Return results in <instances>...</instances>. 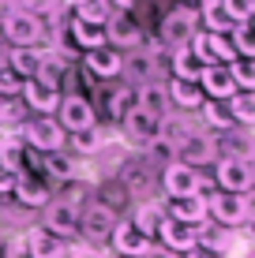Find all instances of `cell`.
<instances>
[{"label":"cell","mask_w":255,"mask_h":258,"mask_svg":"<svg viewBox=\"0 0 255 258\" xmlns=\"http://www.w3.org/2000/svg\"><path fill=\"white\" fill-rule=\"evenodd\" d=\"M135 109L150 112L154 120H165L169 116V86L162 79H150V83L135 86Z\"/></svg>","instance_id":"20"},{"label":"cell","mask_w":255,"mask_h":258,"mask_svg":"<svg viewBox=\"0 0 255 258\" xmlns=\"http://www.w3.org/2000/svg\"><path fill=\"white\" fill-rule=\"evenodd\" d=\"M41 56H45V49H41V45H15V49H8V56H4V60H8V68H12L15 75H19L23 83H26V79L38 75Z\"/></svg>","instance_id":"23"},{"label":"cell","mask_w":255,"mask_h":258,"mask_svg":"<svg viewBox=\"0 0 255 258\" xmlns=\"http://www.w3.org/2000/svg\"><path fill=\"white\" fill-rule=\"evenodd\" d=\"M169 105H177V109H199V105L207 101L203 90H199V83H188V79H169Z\"/></svg>","instance_id":"30"},{"label":"cell","mask_w":255,"mask_h":258,"mask_svg":"<svg viewBox=\"0 0 255 258\" xmlns=\"http://www.w3.org/2000/svg\"><path fill=\"white\" fill-rule=\"evenodd\" d=\"M188 135H191V123H188V120H180V116H165L162 123H158V139L169 142L173 150H177Z\"/></svg>","instance_id":"39"},{"label":"cell","mask_w":255,"mask_h":258,"mask_svg":"<svg viewBox=\"0 0 255 258\" xmlns=\"http://www.w3.org/2000/svg\"><path fill=\"white\" fill-rule=\"evenodd\" d=\"M177 161H180V165H191V168L214 165V161H218L214 135H210V131H191V135L177 146Z\"/></svg>","instance_id":"13"},{"label":"cell","mask_w":255,"mask_h":258,"mask_svg":"<svg viewBox=\"0 0 255 258\" xmlns=\"http://www.w3.org/2000/svg\"><path fill=\"white\" fill-rule=\"evenodd\" d=\"M158 123H162V120H154L150 112L131 109L128 116L120 120V135H124V142H128L131 150H146V146L158 139Z\"/></svg>","instance_id":"12"},{"label":"cell","mask_w":255,"mask_h":258,"mask_svg":"<svg viewBox=\"0 0 255 258\" xmlns=\"http://www.w3.org/2000/svg\"><path fill=\"white\" fill-rule=\"evenodd\" d=\"M12 195L23 202V206L41 210V206L49 202V183L38 180V176H19V180H15V187H12Z\"/></svg>","instance_id":"26"},{"label":"cell","mask_w":255,"mask_h":258,"mask_svg":"<svg viewBox=\"0 0 255 258\" xmlns=\"http://www.w3.org/2000/svg\"><path fill=\"white\" fill-rule=\"evenodd\" d=\"M131 225L139 228L146 239H154L158 236V228H162V221H165V206L162 202H154V199H146V202H135V210H131Z\"/></svg>","instance_id":"24"},{"label":"cell","mask_w":255,"mask_h":258,"mask_svg":"<svg viewBox=\"0 0 255 258\" xmlns=\"http://www.w3.org/2000/svg\"><path fill=\"white\" fill-rule=\"evenodd\" d=\"M4 38L15 45H41V38H45V23H41L38 12H30V8H12V12L4 15Z\"/></svg>","instance_id":"3"},{"label":"cell","mask_w":255,"mask_h":258,"mask_svg":"<svg viewBox=\"0 0 255 258\" xmlns=\"http://www.w3.org/2000/svg\"><path fill=\"white\" fill-rule=\"evenodd\" d=\"M15 180H19V176H15L4 161H0V195H4V191H12V187H15Z\"/></svg>","instance_id":"45"},{"label":"cell","mask_w":255,"mask_h":258,"mask_svg":"<svg viewBox=\"0 0 255 258\" xmlns=\"http://www.w3.org/2000/svg\"><path fill=\"white\" fill-rule=\"evenodd\" d=\"M184 258H225V254H218V251H207V247H191Z\"/></svg>","instance_id":"47"},{"label":"cell","mask_w":255,"mask_h":258,"mask_svg":"<svg viewBox=\"0 0 255 258\" xmlns=\"http://www.w3.org/2000/svg\"><path fill=\"white\" fill-rule=\"evenodd\" d=\"M214 150L218 157H233V161H255V139L244 127H225L214 135Z\"/></svg>","instance_id":"14"},{"label":"cell","mask_w":255,"mask_h":258,"mask_svg":"<svg viewBox=\"0 0 255 258\" xmlns=\"http://www.w3.org/2000/svg\"><path fill=\"white\" fill-rule=\"evenodd\" d=\"M109 15H113L109 0H75V15H72V19H79V23H94V26H105V23H109Z\"/></svg>","instance_id":"34"},{"label":"cell","mask_w":255,"mask_h":258,"mask_svg":"<svg viewBox=\"0 0 255 258\" xmlns=\"http://www.w3.org/2000/svg\"><path fill=\"white\" fill-rule=\"evenodd\" d=\"M41 228L49 236H57L60 243H72L79 236V206H72L64 199H49L41 206Z\"/></svg>","instance_id":"4"},{"label":"cell","mask_w":255,"mask_h":258,"mask_svg":"<svg viewBox=\"0 0 255 258\" xmlns=\"http://www.w3.org/2000/svg\"><path fill=\"white\" fill-rule=\"evenodd\" d=\"M207 221H214L222 228H240L244 225V195H229V191L207 195Z\"/></svg>","instance_id":"11"},{"label":"cell","mask_w":255,"mask_h":258,"mask_svg":"<svg viewBox=\"0 0 255 258\" xmlns=\"http://www.w3.org/2000/svg\"><path fill=\"white\" fill-rule=\"evenodd\" d=\"M244 225H251V228H255V187L244 195Z\"/></svg>","instance_id":"46"},{"label":"cell","mask_w":255,"mask_h":258,"mask_svg":"<svg viewBox=\"0 0 255 258\" xmlns=\"http://www.w3.org/2000/svg\"><path fill=\"white\" fill-rule=\"evenodd\" d=\"M120 75L128 79V86H143V83H150V79H158V49H131V52H124Z\"/></svg>","instance_id":"15"},{"label":"cell","mask_w":255,"mask_h":258,"mask_svg":"<svg viewBox=\"0 0 255 258\" xmlns=\"http://www.w3.org/2000/svg\"><path fill=\"white\" fill-rule=\"evenodd\" d=\"M229 75H233L236 90L255 94V60H233V64H229Z\"/></svg>","instance_id":"41"},{"label":"cell","mask_w":255,"mask_h":258,"mask_svg":"<svg viewBox=\"0 0 255 258\" xmlns=\"http://www.w3.org/2000/svg\"><path fill=\"white\" fill-rule=\"evenodd\" d=\"M120 64H124V52L101 45V49H90L83 60V68L90 71L94 79H120Z\"/></svg>","instance_id":"22"},{"label":"cell","mask_w":255,"mask_h":258,"mask_svg":"<svg viewBox=\"0 0 255 258\" xmlns=\"http://www.w3.org/2000/svg\"><path fill=\"white\" fill-rule=\"evenodd\" d=\"M229 41H233L236 60H255V26H251V23L233 26V30H229Z\"/></svg>","instance_id":"38"},{"label":"cell","mask_w":255,"mask_h":258,"mask_svg":"<svg viewBox=\"0 0 255 258\" xmlns=\"http://www.w3.org/2000/svg\"><path fill=\"white\" fill-rule=\"evenodd\" d=\"M135 109V86H117L113 94H105V116H109L113 123H120L128 116V112Z\"/></svg>","instance_id":"32"},{"label":"cell","mask_w":255,"mask_h":258,"mask_svg":"<svg viewBox=\"0 0 255 258\" xmlns=\"http://www.w3.org/2000/svg\"><path fill=\"white\" fill-rule=\"evenodd\" d=\"M105 45L117 52L143 49V26H139V19H131V12H113L109 23H105Z\"/></svg>","instance_id":"7"},{"label":"cell","mask_w":255,"mask_h":258,"mask_svg":"<svg viewBox=\"0 0 255 258\" xmlns=\"http://www.w3.org/2000/svg\"><path fill=\"white\" fill-rule=\"evenodd\" d=\"M23 94V79L8 68V60H0V97H19Z\"/></svg>","instance_id":"44"},{"label":"cell","mask_w":255,"mask_h":258,"mask_svg":"<svg viewBox=\"0 0 255 258\" xmlns=\"http://www.w3.org/2000/svg\"><path fill=\"white\" fill-rule=\"evenodd\" d=\"M64 71H68V64H64V56L60 52H45L41 56V68H38V83H45V86H53V90H60V83H64Z\"/></svg>","instance_id":"37"},{"label":"cell","mask_w":255,"mask_h":258,"mask_svg":"<svg viewBox=\"0 0 255 258\" xmlns=\"http://www.w3.org/2000/svg\"><path fill=\"white\" fill-rule=\"evenodd\" d=\"M64 258H68V254H64Z\"/></svg>","instance_id":"49"},{"label":"cell","mask_w":255,"mask_h":258,"mask_svg":"<svg viewBox=\"0 0 255 258\" xmlns=\"http://www.w3.org/2000/svg\"><path fill=\"white\" fill-rule=\"evenodd\" d=\"M214 180H218V191L248 195V191L255 187V168H251V161H233V157H218V161H214Z\"/></svg>","instance_id":"8"},{"label":"cell","mask_w":255,"mask_h":258,"mask_svg":"<svg viewBox=\"0 0 255 258\" xmlns=\"http://www.w3.org/2000/svg\"><path fill=\"white\" fill-rule=\"evenodd\" d=\"M57 123L64 127V135H75V131L94 127V123H98V112H94L90 97L64 94V97H60V109H57Z\"/></svg>","instance_id":"6"},{"label":"cell","mask_w":255,"mask_h":258,"mask_svg":"<svg viewBox=\"0 0 255 258\" xmlns=\"http://www.w3.org/2000/svg\"><path fill=\"white\" fill-rule=\"evenodd\" d=\"M203 176H199V168L191 165H180V161H169L162 168V191L169 195V199H188V195H203Z\"/></svg>","instance_id":"9"},{"label":"cell","mask_w":255,"mask_h":258,"mask_svg":"<svg viewBox=\"0 0 255 258\" xmlns=\"http://www.w3.org/2000/svg\"><path fill=\"white\" fill-rule=\"evenodd\" d=\"M109 243H113V251H117L120 258H146V251L154 247V239H146L131 221H117Z\"/></svg>","instance_id":"17"},{"label":"cell","mask_w":255,"mask_h":258,"mask_svg":"<svg viewBox=\"0 0 255 258\" xmlns=\"http://www.w3.org/2000/svg\"><path fill=\"white\" fill-rule=\"evenodd\" d=\"M199 90H203L207 101H229V97L236 94V83L229 75V68L225 64H207L203 71H199Z\"/></svg>","instance_id":"16"},{"label":"cell","mask_w":255,"mask_h":258,"mask_svg":"<svg viewBox=\"0 0 255 258\" xmlns=\"http://www.w3.org/2000/svg\"><path fill=\"white\" fill-rule=\"evenodd\" d=\"M23 142L26 146H34L38 154H57V150H64V127L57 123V116H34L23 123Z\"/></svg>","instance_id":"5"},{"label":"cell","mask_w":255,"mask_h":258,"mask_svg":"<svg viewBox=\"0 0 255 258\" xmlns=\"http://www.w3.org/2000/svg\"><path fill=\"white\" fill-rule=\"evenodd\" d=\"M45 172L53 176V180H64V183H72V180H79V172H83V157L68 154V150L45 154Z\"/></svg>","instance_id":"27"},{"label":"cell","mask_w":255,"mask_h":258,"mask_svg":"<svg viewBox=\"0 0 255 258\" xmlns=\"http://www.w3.org/2000/svg\"><path fill=\"white\" fill-rule=\"evenodd\" d=\"M72 41L83 52H90V49H101L105 45V26H94V23H79L72 19Z\"/></svg>","instance_id":"35"},{"label":"cell","mask_w":255,"mask_h":258,"mask_svg":"<svg viewBox=\"0 0 255 258\" xmlns=\"http://www.w3.org/2000/svg\"><path fill=\"white\" fill-rule=\"evenodd\" d=\"M222 4H225V15L233 19V26L251 23V15H255V0H222Z\"/></svg>","instance_id":"43"},{"label":"cell","mask_w":255,"mask_h":258,"mask_svg":"<svg viewBox=\"0 0 255 258\" xmlns=\"http://www.w3.org/2000/svg\"><path fill=\"white\" fill-rule=\"evenodd\" d=\"M26 105L15 101V97H0V123H12V127H23L26 123Z\"/></svg>","instance_id":"42"},{"label":"cell","mask_w":255,"mask_h":258,"mask_svg":"<svg viewBox=\"0 0 255 258\" xmlns=\"http://www.w3.org/2000/svg\"><path fill=\"white\" fill-rule=\"evenodd\" d=\"M169 68H173V79H188V83H195V79H199V71H203L199 56H195V52H191L188 45L169 52Z\"/></svg>","instance_id":"33"},{"label":"cell","mask_w":255,"mask_h":258,"mask_svg":"<svg viewBox=\"0 0 255 258\" xmlns=\"http://www.w3.org/2000/svg\"><path fill=\"white\" fill-rule=\"evenodd\" d=\"M225 105H229V116H233L236 127H251V123H255V94L236 90Z\"/></svg>","instance_id":"36"},{"label":"cell","mask_w":255,"mask_h":258,"mask_svg":"<svg viewBox=\"0 0 255 258\" xmlns=\"http://www.w3.org/2000/svg\"><path fill=\"white\" fill-rule=\"evenodd\" d=\"M188 49L199 56V64H225L229 68L233 60H236V52H233V41H229V34H207V30H195V38L188 41Z\"/></svg>","instance_id":"10"},{"label":"cell","mask_w":255,"mask_h":258,"mask_svg":"<svg viewBox=\"0 0 255 258\" xmlns=\"http://www.w3.org/2000/svg\"><path fill=\"white\" fill-rule=\"evenodd\" d=\"M165 217L180 221V225H191L199 228L207 221V195H188V199H169L165 206Z\"/></svg>","instance_id":"21"},{"label":"cell","mask_w":255,"mask_h":258,"mask_svg":"<svg viewBox=\"0 0 255 258\" xmlns=\"http://www.w3.org/2000/svg\"><path fill=\"white\" fill-rule=\"evenodd\" d=\"M195 15H199V23L207 26V34H229V30H233V19L225 15V4H222V0H199Z\"/></svg>","instance_id":"28"},{"label":"cell","mask_w":255,"mask_h":258,"mask_svg":"<svg viewBox=\"0 0 255 258\" xmlns=\"http://www.w3.org/2000/svg\"><path fill=\"white\" fill-rule=\"evenodd\" d=\"M199 112H203L207 127H214V131L233 127V116H229V105H225V101H203V105H199Z\"/></svg>","instance_id":"40"},{"label":"cell","mask_w":255,"mask_h":258,"mask_svg":"<svg viewBox=\"0 0 255 258\" xmlns=\"http://www.w3.org/2000/svg\"><path fill=\"white\" fill-rule=\"evenodd\" d=\"M177 4H188V0H177Z\"/></svg>","instance_id":"48"},{"label":"cell","mask_w":255,"mask_h":258,"mask_svg":"<svg viewBox=\"0 0 255 258\" xmlns=\"http://www.w3.org/2000/svg\"><path fill=\"white\" fill-rule=\"evenodd\" d=\"M195 247H207V251H218V254H229L233 228H222V225H214V221H203V225H199V243Z\"/></svg>","instance_id":"31"},{"label":"cell","mask_w":255,"mask_h":258,"mask_svg":"<svg viewBox=\"0 0 255 258\" xmlns=\"http://www.w3.org/2000/svg\"><path fill=\"white\" fill-rule=\"evenodd\" d=\"M154 239H158V247H165V251H173V254H188L191 247L199 243V228H191V225H180V221L165 217Z\"/></svg>","instance_id":"18"},{"label":"cell","mask_w":255,"mask_h":258,"mask_svg":"<svg viewBox=\"0 0 255 258\" xmlns=\"http://www.w3.org/2000/svg\"><path fill=\"white\" fill-rule=\"evenodd\" d=\"M23 247L30 258H64V243H60L57 236H49L41 225H34L30 232L23 236Z\"/></svg>","instance_id":"25"},{"label":"cell","mask_w":255,"mask_h":258,"mask_svg":"<svg viewBox=\"0 0 255 258\" xmlns=\"http://www.w3.org/2000/svg\"><path fill=\"white\" fill-rule=\"evenodd\" d=\"M195 30H199V15H195V8H188V4H177V8H169V12L162 15V26H158V49H184L191 38H195Z\"/></svg>","instance_id":"1"},{"label":"cell","mask_w":255,"mask_h":258,"mask_svg":"<svg viewBox=\"0 0 255 258\" xmlns=\"http://www.w3.org/2000/svg\"><path fill=\"white\" fill-rule=\"evenodd\" d=\"M23 105L30 112H38V116H57V109H60V90H53V86H45V83H38V79H26L23 83Z\"/></svg>","instance_id":"19"},{"label":"cell","mask_w":255,"mask_h":258,"mask_svg":"<svg viewBox=\"0 0 255 258\" xmlns=\"http://www.w3.org/2000/svg\"><path fill=\"white\" fill-rule=\"evenodd\" d=\"M117 210H109L105 202H86L83 210H79V236L86 239L90 247L98 243H109L113 228H117Z\"/></svg>","instance_id":"2"},{"label":"cell","mask_w":255,"mask_h":258,"mask_svg":"<svg viewBox=\"0 0 255 258\" xmlns=\"http://www.w3.org/2000/svg\"><path fill=\"white\" fill-rule=\"evenodd\" d=\"M101 146H105V135H101L98 123H94V127H86V131L68 135V142H64V150H68V154H75V157H94Z\"/></svg>","instance_id":"29"}]
</instances>
